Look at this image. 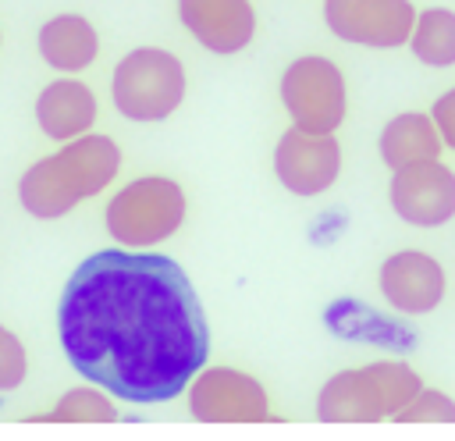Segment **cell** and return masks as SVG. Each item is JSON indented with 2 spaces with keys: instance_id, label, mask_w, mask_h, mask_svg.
Returning <instances> with one entry per match:
<instances>
[{
  "instance_id": "1",
  "label": "cell",
  "mask_w": 455,
  "mask_h": 441,
  "mask_svg": "<svg viewBox=\"0 0 455 441\" xmlns=\"http://www.w3.org/2000/svg\"><path fill=\"white\" fill-rule=\"evenodd\" d=\"M68 363L124 402H171L203 370L210 327L185 270L164 253L100 249L57 306Z\"/></svg>"
},
{
  "instance_id": "2",
  "label": "cell",
  "mask_w": 455,
  "mask_h": 441,
  "mask_svg": "<svg viewBox=\"0 0 455 441\" xmlns=\"http://www.w3.org/2000/svg\"><path fill=\"white\" fill-rule=\"evenodd\" d=\"M117 167L121 149L110 135H78L21 174L18 199L32 217L53 220L71 213L82 199L103 192L114 181Z\"/></svg>"
},
{
  "instance_id": "3",
  "label": "cell",
  "mask_w": 455,
  "mask_h": 441,
  "mask_svg": "<svg viewBox=\"0 0 455 441\" xmlns=\"http://www.w3.org/2000/svg\"><path fill=\"white\" fill-rule=\"evenodd\" d=\"M419 388V373L395 359L341 370L320 388L316 416L323 423H377L395 416Z\"/></svg>"
},
{
  "instance_id": "4",
  "label": "cell",
  "mask_w": 455,
  "mask_h": 441,
  "mask_svg": "<svg viewBox=\"0 0 455 441\" xmlns=\"http://www.w3.org/2000/svg\"><path fill=\"white\" fill-rule=\"evenodd\" d=\"M110 96L128 121H164L185 100V68L171 50L139 46L117 60Z\"/></svg>"
},
{
  "instance_id": "5",
  "label": "cell",
  "mask_w": 455,
  "mask_h": 441,
  "mask_svg": "<svg viewBox=\"0 0 455 441\" xmlns=\"http://www.w3.org/2000/svg\"><path fill=\"white\" fill-rule=\"evenodd\" d=\"M185 220V192L178 181L146 174L107 203V231L124 245H153L171 238Z\"/></svg>"
},
{
  "instance_id": "6",
  "label": "cell",
  "mask_w": 455,
  "mask_h": 441,
  "mask_svg": "<svg viewBox=\"0 0 455 441\" xmlns=\"http://www.w3.org/2000/svg\"><path fill=\"white\" fill-rule=\"evenodd\" d=\"M281 103L295 121V128L334 135V128L345 121V110H348L341 68L313 53L291 60L281 75Z\"/></svg>"
},
{
  "instance_id": "7",
  "label": "cell",
  "mask_w": 455,
  "mask_h": 441,
  "mask_svg": "<svg viewBox=\"0 0 455 441\" xmlns=\"http://www.w3.org/2000/svg\"><path fill=\"white\" fill-rule=\"evenodd\" d=\"M188 409L206 423H259L270 416L263 384L231 366L203 370L188 391Z\"/></svg>"
},
{
  "instance_id": "8",
  "label": "cell",
  "mask_w": 455,
  "mask_h": 441,
  "mask_svg": "<svg viewBox=\"0 0 455 441\" xmlns=\"http://www.w3.org/2000/svg\"><path fill=\"white\" fill-rule=\"evenodd\" d=\"M323 18L345 43L391 50L409 43L416 11L409 0H323Z\"/></svg>"
},
{
  "instance_id": "9",
  "label": "cell",
  "mask_w": 455,
  "mask_h": 441,
  "mask_svg": "<svg viewBox=\"0 0 455 441\" xmlns=\"http://www.w3.org/2000/svg\"><path fill=\"white\" fill-rule=\"evenodd\" d=\"M391 206L405 224L437 228L455 217V171L441 160L398 167L391 178Z\"/></svg>"
},
{
  "instance_id": "10",
  "label": "cell",
  "mask_w": 455,
  "mask_h": 441,
  "mask_svg": "<svg viewBox=\"0 0 455 441\" xmlns=\"http://www.w3.org/2000/svg\"><path fill=\"white\" fill-rule=\"evenodd\" d=\"M277 181L295 196H320L341 171V146L334 135L288 128L274 149Z\"/></svg>"
},
{
  "instance_id": "11",
  "label": "cell",
  "mask_w": 455,
  "mask_h": 441,
  "mask_svg": "<svg viewBox=\"0 0 455 441\" xmlns=\"http://www.w3.org/2000/svg\"><path fill=\"white\" fill-rule=\"evenodd\" d=\"M380 292L402 313H430L444 299V270L430 253L402 249L380 263Z\"/></svg>"
},
{
  "instance_id": "12",
  "label": "cell",
  "mask_w": 455,
  "mask_h": 441,
  "mask_svg": "<svg viewBox=\"0 0 455 441\" xmlns=\"http://www.w3.org/2000/svg\"><path fill=\"white\" fill-rule=\"evenodd\" d=\"M181 25L213 53H238L252 43L256 11L249 0H178Z\"/></svg>"
},
{
  "instance_id": "13",
  "label": "cell",
  "mask_w": 455,
  "mask_h": 441,
  "mask_svg": "<svg viewBox=\"0 0 455 441\" xmlns=\"http://www.w3.org/2000/svg\"><path fill=\"white\" fill-rule=\"evenodd\" d=\"M36 121H39L43 135H50L57 142L78 139L96 121V96L78 78H57V82H50L39 92V100H36Z\"/></svg>"
},
{
  "instance_id": "14",
  "label": "cell",
  "mask_w": 455,
  "mask_h": 441,
  "mask_svg": "<svg viewBox=\"0 0 455 441\" xmlns=\"http://www.w3.org/2000/svg\"><path fill=\"white\" fill-rule=\"evenodd\" d=\"M39 53L57 71H82L100 53V36L82 14H57L39 28Z\"/></svg>"
},
{
  "instance_id": "15",
  "label": "cell",
  "mask_w": 455,
  "mask_h": 441,
  "mask_svg": "<svg viewBox=\"0 0 455 441\" xmlns=\"http://www.w3.org/2000/svg\"><path fill=\"white\" fill-rule=\"evenodd\" d=\"M441 135H437V124L430 114H398L384 124L380 132V160L398 171V167H409V164H419V160H437L441 156Z\"/></svg>"
},
{
  "instance_id": "16",
  "label": "cell",
  "mask_w": 455,
  "mask_h": 441,
  "mask_svg": "<svg viewBox=\"0 0 455 441\" xmlns=\"http://www.w3.org/2000/svg\"><path fill=\"white\" fill-rule=\"evenodd\" d=\"M409 46L416 60L430 68H451L455 64V11L448 7H427L416 14Z\"/></svg>"
},
{
  "instance_id": "17",
  "label": "cell",
  "mask_w": 455,
  "mask_h": 441,
  "mask_svg": "<svg viewBox=\"0 0 455 441\" xmlns=\"http://www.w3.org/2000/svg\"><path fill=\"white\" fill-rule=\"evenodd\" d=\"M46 420H64V423H89V420H100V423H110V420H117V409H114V402H110L107 395H100L96 388H75V391H68V395L53 405V413H50Z\"/></svg>"
},
{
  "instance_id": "18",
  "label": "cell",
  "mask_w": 455,
  "mask_h": 441,
  "mask_svg": "<svg viewBox=\"0 0 455 441\" xmlns=\"http://www.w3.org/2000/svg\"><path fill=\"white\" fill-rule=\"evenodd\" d=\"M398 423H455V402L437 388H419L398 413Z\"/></svg>"
},
{
  "instance_id": "19",
  "label": "cell",
  "mask_w": 455,
  "mask_h": 441,
  "mask_svg": "<svg viewBox=\"0 0 455 441\" xmlns=\"http://www.w3.org/2000/svg\"><path fill=\"white\" fill-rule=\"evenodd\" d=\"M25 345L18 341L14 331H7L0 324V391H14L21 381H25Z\"/></svg>"
},
{
  "instance_id": "20",
  "label": "cell",
  "mask_w": 455,
  "mask_h": 441,
  "mask_svg": "<svg viewBox=\"0 0 455 441\" xmlns=\"http://www.w3.org/2000/svg\"><path fill=\"white\" fill-rule=\"evenodd\" d=\"M430 117H434V124H437L441 142H448V146L455 149V89H448V92H444V96L434 103Z\"/></svg>"
}]
</instances>
